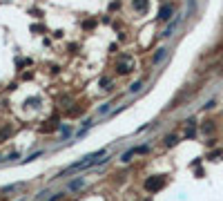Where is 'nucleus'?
I'll list each match as a JSON object with an SVG mask.
<instances>
[{
    "label": "nucleus",
    "mask_w": 223,
    "mask_h": 201,
    "mask_svg": "<svg viewBox=\"0 0 223 201\" xmlns=\"http://www.w3.org/2000/svg\"><path fill=\"white\" fill-rule=\"evenodd\" d=\"M83 183H85V179H78V181H71V183H69V190H78Z\"/></svg>",
    "instance_id": "f257e3e1"
},
{
    "label": "nucleus",
    "mask_w": 223,
    "mask_h": 201,
    "mask_svg": "<svg viewBox=\"0 0 223 201\" xmlns=\"http://www.w3.org/2000/svg\"><path fill=\"white\" fill-rule=\"evenodd\" d=\"M170 14H172V7H163L161 9V18H170Z\"/></svg>",
    "instance_id": "f03ea898"
}]
</instances>
